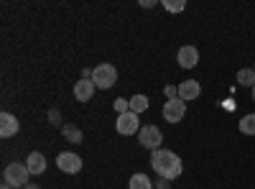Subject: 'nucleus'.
<instances>
[{
    "mask_svg": "<svg viewBox=\"0 0 255 189\" xmlns=\"http://www.w3.org/2000/svg\"><path fill=\"white\" fill-rule=\"evenodd\" d=\"M151 169H153L161 179L174 182V179H179V177H181L184 164H181V159H179L174 151H168V149H158V151H151Z\"/></svg>",
    "mask_w": 255,
    "mask_h": 189,
    "instance_id": "obj_1",
    "label": "nucleus"
},
{
    "mask_svg": "<svg viewBox=\"0 0 255 189\" xmlns=\"http://www.w3.org/2000/svg\"><path fill=\"white\" fill-rule=\"evenodd\" d=\"M28 177H31V172H28V166L26 164H18V161H13V164H8L5 166V172H3V182L8 184V187H26L28 184Z\"/></svg>",
    "mask_w": 255,
    "mask_h": 189,
    "instance_id": "obj_2",
    "label": "nucleus"
},
{
    "mask_svg": "<svg viewBox=\"0 0 255 189\" xmlns=\"http://www.w3.org/2000/svg\"><path fill=\"white\" fill-rule=\"evenodd\" d=\"M92 82H95L97 90H110L118 82V69L113 64H97L92 69Z\"/></svg>",
    "mask_w": 255,
    "mask_h": 189,
    "instance_id": "obj_3",
    "label": "nucleus"
},
{
    "mask_svg": "<svg viewBox=\"0 0 255 189\" xmlns=\"http://www.w3.org/2000/svg\"><path fill=\"white\" fill-rule=\"evenodd\" d=\"M138 141L143 149L148 151H158L161 149V143H163V133L158 131V125H143L140 133H138Z\"/></svg>",
    "mask_w": 255,
    "mask_h": 189,
    "instance_id": "obj_4",
    "label": "nucleus"
},
{
    "mask_svg": "<svg viewBox=\"0 0 255 189\" xmlns=\"http://www.w3.org/2000/svg\"><path fill=\"white\" fill-rule=\"evenodd\" d=\"M184 115H186V102L181 100V97H174V100H166V105H163V118H166V123H181L184 120Z\"/></svg>",
    "mask_w": 255,
    "mask_h": 189,
    "instance_id": "obj_5",
    "label": "nucleus"
},
{
    "mask_svg": "<svg viewBox=\"0 0 255 189\" xmlns=\"http://www.w3.org/2000/svg\"><path fill=\"white\" fill-rule=\"evenodd\" d=\"M56 166H59L64 174H79L82 172V159L74 151H61L56 156Z\"/></svg>",
    "mask_w": 255,
    "mask_h": 189,
    "instance_id": "obj_6",
    "label": "nucleus"
},
{
    "mask_svg": "<svg viewBox=\"0 0 255 189\" xmlns=\"http://www.w3.org/2000/svg\"><path fill=\"white\" fill-rule=\"evenodd\" d=\"M115 131H118L120 136H133V133H140V128H138V115H135V113H123V115H118Z\"/></svg>",
    "mask_w": 255,
    "mask_h": 189,
    "instance_id": "obj_7",
    "label": "nucleus"
},
{
    "mask_svg": "<svg viewBox=\"0 0 255 189\" xmlns=\"http://www.w3.org/2000/svg\"><path fill=\"white\" fill-rule=\"evenodd\" d=\"M176 61H179V67L181 69H194L199 64V49L197 46H181L179 54H176Z\"/></svg>",
    "mask_w": 255,
    "mask_h": 189,
    "instance_id": "obj_8",
    "label": "nucleus"
},
{
    "mask_svg": "<svg viewBox=\"0 0 255 189\" xmlns=\"http://www.w3.org/2000/svg\"><path fill=\"white\" fill-rule=\"evenodd\" d=\"M202 95V85L197 79H184V82H179V97L184 100V102H191V100H197Z\"/></svg>",
    "mask_w": 255,
    "mask_h": 189,
    "instance_id": "obj_9",
    "label": "nucleus"
},
{
    "mask_svg": "<svg viewBox=\"0 0 255 189\" xmlns=\"http://www.w3.org/2000/svg\"><path fill=\"white\" fill-rule=\"evenodd\" d=\"M18 131H20V123H18L15 115H10V113L0 115V136H3V138H13Z\"/></svg>",
    "mask_w": 255,
    "mask_h": 189,
    "instance_id": "obj_10",
    "label": "nucleus"
},
{
    "mask_svg": "<svg viewBox=\"0 0 255 189\" xmlns=\"http://www.w3.org/2000/svg\"><path fill=\"white\" fill-rule=\"evenodd\" d=\"M95 82L92 79H79L77 85H74V97H77V102H90L92 100V95H95Z\"/></svg>",
    "mask_w": 255,
    "mask_h": 189,
    "instance_id": "obj_11",
    "label": "nucleus"
},
{
    "mask_svg": "<svg viewBox=\"0 0 255 189\" xmlns=\"http://www.w3.org/2000/svg\"><path fill=\"white\" fill-rule=\"evenodd\" d=\"M26 166H28V172H31L33 177L44 174V172H46V156L41 154V151H33V154H28V159H26Z\"/></svg>",
    "mask_w": 255,
    "mask_h": 189,
    "instance_id": "obj_12",
    "label": "nucleus"
},
{
    "mask_svg": "<svg viewBox=\"0 0 255 189\" xmlns=\"http://www.w3.org/2000/svg\"><path fill=\"white\" fill-rule=\"evenodd\" d=\"M128 187H130V189H153V182L151 179H148L145 174H133L130 177V182H128Z\"/></svg>",
    "mask_w": 255,
    "mask_h": 189,
    "instance_id": "obj_13",
    "label": "nucleus"
},
{
    "mask_svg": "<svg viewBox=\"0 0 255 189\" xmlns=\"http://www.w3.org/2000/svg\"><path fill=\"white\" fill-rule=\"evenodd\" d=\"M61 133H64V138H67V143H82V138H84V133L77 128V125H64L61 128Z\"/></svg>",
    "mask_w": 255,
    "mask_h": 189,
    "instance_id": "obj_14",
    "label": "nucleus"
},
{
    "mask_svg": "<svg viewBox=\"0 0 255 189\" xmlns=\"http://www.w3.org/2000/svg\"><path fill=\"white\" fill-rule=\"evenodd\" d=\"M145 110H148V97H145V95H133V97H130V113L140 115V113H145Z\"/></svg>",
    "mask_w": 255,
    "mask_h": 189,
    "instance_id": "obj_15",
    "label": "nucleus"
},
{
    "mask_svg": "<svg viewBox=\"0 0 255 189\" xmlns=\"http://www.w3.org/2000/svg\"><path fill=\"white\" fill-rule=\"evenodd\" d=\"M238 82H240V87H255V72L253 69H240L238 72Z\"/></svg>",
    "mask_w": 255,
    "mask_h": 189,
    "instance_id": "obj_16",
    "label": "nucleus"
},
{
    "mask_svg": "<svg viewBox=\"0 0 255 189\" xmlns=\"http://www.w3.org/2000/svg\"><path fill=\"white\" fill-rule=\"evenodd\" d=\"M240 133L243 136H255V115L253 113L245 115V118H240Z\"/></svg>",
    "mask_w": 255,
    "mask_h": 189,
    "instance_id": "obj_17",
    "label": "nucleus"
},
{
    "mask_svg": "<svg viewBox=\"0 0 255 189\" xmlns=\"http://www.w3.org/2000/svg\"><path fill=\"white\" fill-rule=\"evenodd\" d=\"M168 13H181L184 8H186V3H184V0H163V3H161Z\"/></svg>",
    "mask_w": 255,
    "mask_h": 189,
    "instance_id": "obj_18",
    "label": "nucleus"
},
{
    "mask_svg": "<svg viewBox=\"0 0 255 189\" xmlns=\"http://www.w3.org/2000/svg\"><path fill=\"white\" fill-rule=\"evenodd\" d=\"M113 108H115V113H118V115H123V113H130V100L118 97V100H113Z\"/></svg>",
    "mask_w": 255,
    "mask_h": 189,
    "instance_id": "obj_19",
    "label": "nucleus"
},
{
    "mask_svg": "<svg viewBox=\"0 0 255 189\" xmlns=\"http://www.w3.org/2000/svg\"><path fill=\"white\" fill-rule=\"evenodd\" d=\"M49 123L51 125H61V113L59 110H49Z\"/></svg>",
    "mask_w": 255,
    "mask_h": 189,
    "instance_id": "obj_20",
    "label": "nucleus"
},
{
    "mask_svg": "<svg viewBox=\"0 0 255 189\" xmlns=\"http://www.w3.org/2000/svg\"><path fill=\"white\" fill-rule=\"evenodd\" d=\"M153 189H171V182H168V179H161V177H158V182L153 184Z\"/></svg>",
    "mask_w": 255,
    "mask_h": 189,
    "instance_id": "obj_21",
    "label": "nucleus"
},
{
    "mask_svg": "<svg viewBox=\"0 0 255 189\" xmlns=\"http://www.w3.org/2000/svg\"><path fill=\"white\" fill-rule=\"evenodd\" d=\"M166 97H168V100L179 97V87H174V85H171V87H166Z\"/></svg>",
    "mask_w": 255,
    "mask_h": 189,
    "instance_id": "obj_22",
    "label": "nucleus"
},
{
    "mask_svg": "<svg viewBox=\"0 0 255 189\" xmlns=\"http://www.w3.org/2000/svg\"><path fill=\"white\" fill-rule=\"evenodd\" d=\"M23 189H41V187H38V184H26Z\"/></svg>",
    "mask_w": 255,
    "mask_h": 189,
    "instance_id": "obj_23",
    "label": "nucleus"
},
{
    "mask_svg": "<svg viewBox=\"0 0 255 189\" xmlns=\"http://www.w3.org/2000/svg\"><path fill=\"white\" fill-rule=\"evenodd\" d=\"M0 189H15V187H8V184H3V187H0Z\"/></svg>",
    "mask_w": 255,
    "mask_h": 189,
    "instance_id": "obj_24",
    "label": "nucleus"
},
{
    "mask_svg": "<svg viewBox=\"0 0 255 189\" xmlns=\"http://www.w3.org/2000/svg\"><path fill=\"white\" fill-rule=\"evenodd\" d=\"M250 92H253V102H255V87H253V90H250Z\"/></svg>",
    "mask_w": 255,
    "mask_h": 189,
    "instance_id": "obj_25",
    "label": "nucleus"
},
{
    "mask_svg": "<svg viewBox=\"0 0 255 189\" xmlns=\"http://www.w3.org/2000/svg\"><path fill=\"white\" fill-rule=\"evenodd\" d=\"M253 72H255V67H253Z\"/></svg>",
    "mask_w": 255,
    "mask_h": 189,
    "instance_id": "obj_26",
    "label": "nucleus"
}]
</instances>
